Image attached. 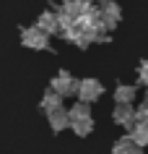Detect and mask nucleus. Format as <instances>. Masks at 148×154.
Segmentation results:
<instances>
[{
    "label": "nucleus",
    "mask_w": 148,
    "mask_h": 154,
    "mask_svg": "<svg viewBox=\"0 0 148 154\" xmlns=\"http://www.w3.org/2000/svg\"><path fill=\"white\" fill-rule=\"evenodd\" d=\"M68 125H73V131L78 136H89L94 131V120H91V107L78 102L68 110Z\"/></svg>",
    "instance_id": "obj_1"
},
{
    "label": "nucleus",
    "mask_w": 148,
    "mask_h": 154,
    "mask_svg": "<svg viewBox=\"0 0 148 154\" xmlns=\"http://www.w3.org/2000/svg\"><path fill=\"white\" fill-rule=\"evenodd\" d=\"M75 94H78V99L83 105H91V102H96L104 94V86H101L99 79H81L78 86H75Z\"/></svg>",
    "instance_id": "obj_2"
},
{
    "label": "nucleus",
    "mask_w": 148,
    "mask_h": 154,
    "mask_svg": "<svg viewBox=\"0 0 148 154\" xmlns=\"http://www.w3.org/2000/svg\"><path fill=\"white\" fill-rule=\"evenodd\" d=\"M120 21H122V8L117 5L115 0H104V5L99 8V24L104 26L107 32H112Z\"/></svg>",
    "instance_id": "obj_3"
},
{
    "label": "nucleus",
    "mask_w": 148,
    "mask_h": 154,
    "mask_svg": "<svg viewBox=\"0 0 148 154\" xmlns=\"http://www.w3.org/2000/svg\"><path fill=\"white\" fill-rule=\"evenodd\" d=\"M75 86H78V81H75L73 76L68 71H60L55 79H52V84H49V89L55 91L60 99L62 97H70V94H75Z\"/></svg>",
    "instance_id": "obj_4"
},
{
    "label": "nucleus",
    "mask_w": 148,
    "mask_h": 154,
    "mask_svg": "<svg viewBox=\"0 0 148 154\" xmlns=\"http://www.w3.org/2000/svg\"><path fill=\"white\" fill-rule=\"evenodd\" d=\"M21 42H24V47H29V50H44L49 45V37L42 34L36 26H31V29H21Z\"/></svg>",
    "instance_id": "obj_5"
},
{
    "label": "nucleus",
    "mask_w": 148,
    "mask_h": 154,
    "mask_svg": "<svg viewBox=\"0 0 148 154\" xmlns=\"http://www.w3.org/2000/svg\"><path fill=\"white\" fill-rule=\"evenodd\" d=\"M36 29H39L42 34H60V24H57V16H55V11H44V13H39V18H36Z\"/></svg>",
    "instance_id": "obj_6"
},
{
    "label": "nucleus",
    "mask_w": 148,
    "mask_h": 154,
    "mask_svg": "<svg viewBox=\"0 0 148 154\" xmlns=\"http://www.w3.org/2000/svg\"><path fill=\"white\" fill-rule=\"evenodd\" d=\"M115 123L125 125V128H132L135 125V107L132 105H117L115 107Z\"/></svg>",
    "instance_id": "obj_7"
},
{
    "label": "nucleus",
    "mask_w": 148,
    "mask_h": 154,
    "mask_svg": "<svg viewBox=\"0 0 148 154\" xmlns=\"http://www.w3.org/2000/svg\"><path fill=\"white\" fill-rule=\"evenodd\" d=\"M47 120H49V128L52 131H65L68 128V110L65 107L52 110V112H47Z\"/></svg>",
    "instance_id": "obj_8"
},
{
    "label": "nucleus",
    "mask_w": 148,
    "mask_h": 154,
    "mask_svg": "<svg viewBox=\"0 0 148 154\" xmlns=\"http://www.w3.org/2000/svg\"><path fill=\"white\" fill-rule=\"evenodd\" d=\"M135 86L132 84H120L115 89V99H117V105H132L135 102Z\"/></svg>",
    "instance_id": "obj_9"
},
{
    "label": "nucleus",
    "mask_w": 148,
    "mask_h": 154,
    "mask_svg": "<svg viewBox=\"0 0 148 154\" xmlns=\"http://www.w3.org/2000/svg\"><path fill=\"white\" fill-rule=\"evenodd\" d=\"M112 154H143V149L132 144L130 136H122V138H117V141H115V146H112Z\"/></svg>",
    "instance_id": "obj_10"
},
{
    "label": "nucleus",
    "mask_w": 148,
    "mask_h": 154,
    "mask_svg": "<svg viewBox=\"0 0 148 154\" xmlns=\"http://www.w3.org/2000/svg\"><path fill=\"white\" fill-rule=\"evenodd\" d=\"M130 141H132L135 146H140V149H143V146L148 144V131H146V123H135V125L130 128Z\"/></svg>",
    "instance_id": "obj_11"
},
{
    "label": "nucleus",
    "mask_w": 148,
    "mask_h": 154,
    "mask_svg": "<svg viewBox=\"0 0 148 154\" xmlns=\"http://www.w3.org/2000/svg\"><path fill=\"white\" fill-rule=\"evenodd\" d=\"M42 110H44V112H52V110H57V107H62V99L57 97V94H55V91L52 89H47V94H44V97H42Z\"/></svg>",
    "instance_id": "obj_12"
},
{
    "label": "nucleus",
    "mask_w": 148,
    "mask_h": 154,
    "mask_svg": "<svg viewBox=\"0 0 148 154\" xmlns=\"http://www.w3.org/2000/svg\"><path fill=\"white\" fill-rule=\"evenodd\" d=\"M138 79H140V84H146V81H148V73H146V63H140V68H138Z\"/></svg>",
    "instance_id": "obj_13"
}]
</instances>
